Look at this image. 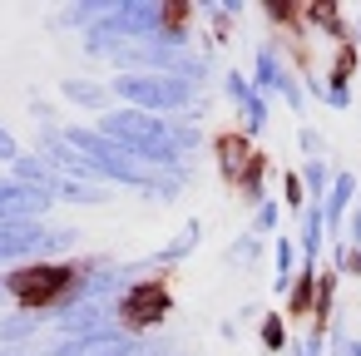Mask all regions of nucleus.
<instances>
[{"mask_svg":"<svg viewBox=\"0 0 361 356\" xmlns=\"http://www.w3.org/2000/svg\"><path fill=\"white\" fill-rule=\"evenodd\" d=\"M70 287H75V267H60V262H25V267L11 277V292H16L25 307H50V302H60Z\"/></svg>","mask_w":361,"mask_h":356,"instance_id":"f257e3e1","label":"nucleus"},{"mask_svg":"<svg viewBox=\"0 0 361 356\" xmlns=\"http://www.w3.org/2000/svg\"><path fill=\"white\" fill-rule=\"evenodd\" d=\"M169 312V292H164V282H144V287H134L129 297H124V326H154L159 317Z\"/></svg>","mask_w":361,"mask_h":356,"instance_id":"f03ea898","label":"nucleus"},{"mask_svg":"<svg viewBox=\"0 0 361 356\" xmlns=\"http://www.w3.org/2000/svg\"><path fill=\"white\" fill-rule=\"evenodd\" d=\"M0 154H11V144H6V134H0Z\"/></svg>","mask_w":361,"mask_h":356,"instance_id":"7ed1b4c3","label":"nucleus"}]
</instances>
